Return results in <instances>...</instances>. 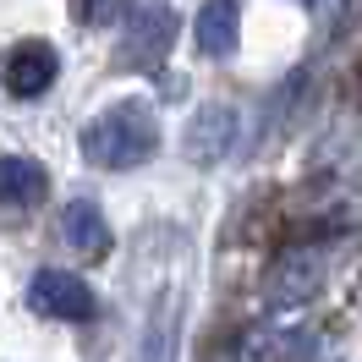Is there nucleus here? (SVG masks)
I'll list each match as a JSON object with an SVG mask.
<instances>
[{
	"label": "nucleus",
	"mask_w": 362,
	"mask_h": 362,
	"mask_svg": "<svg viewBox=\"0 0 362 362\" xmlns=\"http://www.w3.org/2000/svg\"><path fill=\"white\" fill-rule=\"evenodd\" d=\"M154 137H159L154 115L143 110V105H115V110H105L88 132H83V154H88L93 165L121 170V165H137V159L154 154Z\"/></svg>",
	"instance_id": "f257e3e1"
},
{
	"label": "nucleus",
	"mask_w": 362,
	"mask_h": 362,
	"mask_svg": "<svg viewBox=\"0 0 362 362\" xmlns=\"http://www.w3.org/2000/svg\"><path fill=\"white\" fill-rule=\"evenodd\" d=\"M55 71H61L55 49L39 45V39H28V45H17L11 55H6V66H0V83L17 93V99H33V93H45L49 83H55Z\"/></svg>",
	"instance_id": "f03ea898"
},
{
	"label": "nucleus",
	"mask_w": 362,
	"mask_h": 362,
	"mask_svg": "<svg viewBox=\"0 0 362 362\" xmlns=\"http://www.w3.org/2000/svg\"><path fill=\"white\" fill-rule=\"evenodd\" d=\"M170 33H176V11H170V6H148V11H137L132 33H127V45H121V61H132V66L159 61V55L170 49Z\"/></svg>",
	"instance_id": "7ed1b4c3"
},
{
	"label": "nucleus",
	"mask_w": 362,
	"mask_h": 362,
	"mask_svg": "<svg viewBox=\"0 0 362 362\" xmlns=\"http://www.w3.org/2000/svg\"><path fill=\"white\" fill-rule=\"evenodd\" d=\"M236 39H242L236 0H209L204 11H198V49H204V55H230Z\"/></svg>",
	"instance_id": "20e7f679"
},
{
	"label": "nucleus",
	"mask_w": 362,
	"mask_h": 362,
	"mask_svg": "<svg viewBox=\"0 0 362 362\" xmlns=\"http://www.w3.org/2000/svg\"><path fill=\"white\" fill-rule=\"evenodd\" d=\"M45 198V170L33 159H0V204H33Z\"/></svg>",
	"instance_id": "39448f33"
},
{
	"label": "nucleus",
	"mask_w": 362,
	"mask_h": 362,
	"mask_svg": "<svg viewBox=\"0 0 362 362\" xmlns=\"http://www.w3.org/2000/svg\"><path fill=\"white\" fill-rule=\"evenodd\" d=\"M127 11V0H71V17L83 28H105V23H115Z\"/></svg>",
	"instance_id": "423d86ee"
},
{
	"label": "nucleus",
	"mask_w": 362,
	"mask_h": 362,
	"mask_svg": "<svg viewBox=\"0 0 362 362\" xmlns=\"http://www.w3.org/2000/svg\"><path fill=\"white\" fill-rule=\"evenodd\" d=\"M302 6H308V0H302Z\"/></svg>",
	"instance_id": "0eeeda50"
}]
</instances>
